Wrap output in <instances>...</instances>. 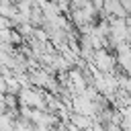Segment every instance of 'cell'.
Returning <instances> with one entry per match:
<instances>
[{
	"label": "cell",
	"mask_w": 131,
	"mask_h": 131,
	"mask_svg": "<svg viewBox=\"0 0 131 131\" xmlns=\"http://www.w3.org/2000/svg\"><path fill=\"white\" fill-rule=\"evenodd\" d=\"M18 98L25 106H31V108H43L47 111V102L43 98V94L39 90H33V88H20L18 90Z\"/></svg>",
	"instance_id": "6da1fadb"
},
{
	"label": "cell",
	"mask_w": 131,
	"mask_h": 131,
	"mask_svg": "<svg viewBox=\"0 0 131 131\" xmlns=\"http://www.w3.org/2000/svg\"><path fill=\"white\" fill-rule=\"evenodd\" d=\"M68 119H70L80 131H84V129H88V127L94 125V119H92V117H88V115H84V113H76V111H74Z\"/></svg>",
	"instance_id": "7a4b0ae2"
}]
</instances>
